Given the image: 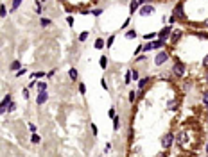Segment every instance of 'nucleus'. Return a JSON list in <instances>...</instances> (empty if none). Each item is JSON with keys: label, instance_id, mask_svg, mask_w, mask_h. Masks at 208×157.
<instances>
[{"label": "nucleus", "instance_id": "33", "mask_svg": "<svg viewBox=\"0 0 208 157\" xmlns=\"http://www.w3.org/2000/svg\"><path fill=\"white\" fill-rule=\"evenodd\" d=\"M131 82V72H127L126 73V84H129Z\"/></svg>", "mask_w": 208, "mask_h": 157}, {"label": "nucleus", "instance_id": "22", "mask_svg": "<svg viewBox=\"0 0 208 157\" xmlns=\"http://www.w3.org/2000/svg\"><path fill=\"white\" fill-rule=\"evenodd\" d=\"M142 50H144V52H149V50H152V43H145V45L142 46Z\"/></svg>", "mask_w": 208, "mask_h": 157}, {"label": "nucleus", "instance_id": "18", "mask_svg": "<svg viewBox=\"0 0 208 157\" xmlns=\"http://www.w3.org/2000/svg\"><path fill=\"white\" fill-rule=\"evenodd\" d=\"M136 97H138V93H136V91H129V102H131V104L136 100Z\"/></svg>", "mask_w": 208, "mask_h": 157}, {"label": "nucleus", "instance_id": "44", "mask_svg": "<svg viewBox=\"0 0 208 157\" xmlns=\"http://www.w3.org/2000/svg\"><path fill=\"white\" fill-rule=\"evenodd\" d=\"M136 2H138V4H144V2H145V0H136Z\"/></svg>", "mask_w": 208, "mask_h": 157}, {"label": "nucleus", "instance_id": "8", "mask_svg": "<svg viewBox=\"0 0 208 157\" xmlns=\"http://www.w3.org/2000/svg\"><path fill=\"white\" fill-rule=\"evenodd\" d=\"M181 36H183V32H181V30H172V32H171V43L179 41Z\"/></svg>", "mask_w": 208, "mask_h": 157}, {"label": "nucleus", "instance_id": "48", "mask_svg": "<svg viewBox=\"0 0 208 157\" xmlns=\"http://www.w3.org/2000/svg\"><path fill=\"white\" fill-rule=\"evenodd\" d=\"M59 2H65V0H59Z\"/></svg>", "mask_w": 208, "mask_h": 157}, {"label": "nucleus", "instance_id": "46", "mask_svg": "<svg viewBox=\"0 0 208 157\" xmlns=\"http://www.w3.org/2000/svg\"><path fill=\"white\" fill-rule=\"evenodd\" d=\"M205 25H206V27H208V20H206V23H205Z\"/></svg>", "mask_w": 208, "mask_h": 157}, {"label": "nucleus", "instance_id": "20", "mask_svg": "<svg viewBox=\"0 0 208 157\" xmlns=\"http://www.w3.org/2000/svg\"><path fill=\"white\" fill-rule=\"evenodd\" d=\"M165 41H162V39H158V41H152V48H160V46H163Z\"/></svg>", "mask_w": 208, "mask_h": 157}, {"label": "nucleus", "instance_id": "49", "mask_svg": "<svg viewBox=\"0 0 208 157\" xmlns=\"http://www.w3.org/2000/svg\"><path fill=\"white\" fill-rule=\"evenodd\" d=\"M43 2H47V0H43Z\"/></svg>", "mask_w": 208, "mask_h": 157}, {"label": "nucleus", "instance_id": "11", "mask_svg": "<svg viewBox=\"0 0 208 157\" xmlns=\"http://www.w3.org/2000/svg\"><path fill=\"white\" fill-rule=\"evenodd\" d=\"M68 75H70V79H72V80H77V77H79V73H77V70H76V68H70Z\"/></svg>", "mask_w": 208, "mask_h": 157}, {"label": "nucleus", "instance_id": "42", "mask_svg": "<svg viewBox=\"0 0 208 157\" xmlns=\"http://www.w3.org/2000/svg\"><path fill=\"white\" fill-rule=\"evenodd\" d=\"M23 73H25V70H18L16 72V77H20V75H23Z\"/></svg>", "mask_w": 208, "mask_h": 157}, {"label": "nucleus", "instance_id": "3", "mask_svg": "<svg viewBox=\"0 0 208 157\" xmlns=\"http://www.w3.org/2000/svg\"><path fill=\"white\" fill-rule=\"evenodd\" d=\"M167 59H169V54H167L165 50H162V52H160L158 54V56L156 57H154V64H158V66H162L163 63H165V61Z\"/></svg>", "mask_w": 208, "mask_h": 157}, {"label": "nucleus", "instance_id": "29", "mask_svg": "<svg viewBox=\"0 0 208 157\" xmlns=\"http://www.w3.org/2000/svg\"><path fill=\"white\" fill-rule=\"evenodd\" d=\"M15 109H16V104H15V102H11V104H9V107H7V111H9V113H13Z\"/></svg>", "mask_w": 208, "mask_h": 157}, {"label": "nucleus", "instance_id": "9", "mask_svg": "<svg viewBox=\"0 0 208 157\" xmlns=\"http://www.w3.org/2000/svg\"><path fill=\"white\" fill-rule=\"evenodd\" d=\"M152 13H154V7H152V5H144V7L140 9V15H142V16H145V15H152Z\"/></svg>", "mask_w": 208, "mask_h": 157}, {"label": "nucleus", "instance_id": "10", "mask_svg": "<svg viewBox=\"0 0 208 157\" xmlns=\"http://www.w3.org/2000/svg\"><path fill=\"white\" fill-rule=\"evenodd\" d=\"M151 82V77H144V79H140V82H138V89L140 91H144V87L147 86V84H149Z\"/></svg>", "mask_w": 208, "mask_h": 157}, {"label": "nucleus", "instance_id": "17", "mask_svg": "<svg viewBox=\"0 0 208 157\" xmlns=\"http://www.w3.org/2000/svg\"><path fill=\"white\" fill-rule=\"evenodd\" d=\"M99 63H100V68H106V66H108V57H106V56H102Z\"/></svg>", "mask_w": 208, "mask_h": 157}, {"label": "nucleus", "instance_id": "43", "mask_svg": "<svg viewBox=\"0 0 208 157\" xmlns=\"http://www.w3.org/2000/svg\"><path fill=\"white\" fill-rule=\"evenodd\" d=\"M156 157H167V155H165V152H163V154H158Z\"/></svg>", "mask_w": 208, "mask_h": 157}, {"label": "nucleus", "instance_id": "32", "mask_svg": "<svg viewBox=\"0 0 208 157\" xmlns=\"http://www.w3.org/2000/svg\"><path fill=\"white\" fill-rule=\"evenodd\" d=\"M154 36H158V34H154V32H151V34H145L144 38H145V41H147V39H152Z\"/></svg>", "mask_w": 208, "mask_h": 157}, {"label": "nucleus", "instance_id": "16", "mask_svg": "<svg viewBox=\"0 0 208 157\" xmlns=\"http://www.w3.org/2000/svg\"><path fill=\"white\" fill-rule=\"evenodd\" d=\"M126 38H127V39H135V38H136V32H135V30H127V32H126Z\"/></svg>", "mask_w": 208, "mask_h": 157}, {"label": "nucleus", "instance_id": "38", "mask_svg": "<svg viewBox=\"0 0 208 157\" xmlns=\"http://www.w3.org/2000/svg\"><path fill=\"white\" fill-rule=\"evenodd\" d=\"M29 129H31V132H36V125H32V123H29Z\"/></svg>", "mask_w": 208, "mask_h": 157}, {"label": "nucleus", "instance_id": "12", "mask_svg": "<svg viewBox=\"0 0 208 157\" xmlns=\"http://www.w3.org/2000/svg\"><path fill=\"white\" fill-rule=\"evenodd\" d=\"M93 46H95V48H102V46H104V39L102 38H97L95 43H93Z\"/></svg>", "mask_w": 208, "mask_h": 157}, {"label": "nucleus", "instance_id": "28", "mask_svg": "<svg viewBox=\"0 0 208 157\" xmlns=\"http://www.w3.org/2000/svg\"><path fill=\"white\" fill-rule=\"evenodd\" d=\"M45 75H47V73H43V72H34V73H32V77L38 79V77H45Z\"/></svg>", "mask_w": 208, "mask_h": 157}, {"label": "nucleus", "instance_id": "36", "mask_svg": "<svg viewBox=\"0 0 208 157\" xmlns=\"http://www.w3.org/2000/svg\"><path fill=\"white\" fill-rule=\"evenodd\" d=\"M203 66L208 68V56H205V59H203Z\"/></svg>", "mask_w": 208, "mask_h": 157}, {"label": "nucleus", "instance_id": "13", "mask_svg": "<svg viewBox=\"0 0 208 157\" xmlns=\"http://www.w3.org/2000/svg\"><path fill=\"white\" fill-rule=\"evenodd\" d=\"M138 5H140V4L136 2V0H133V2L129 4V13H135V11L138 9Z\"/></svg>", "mask_w": 208, "mask_h": 157}, {"label": "nucleus", "instance_id": "19", "mask_svg": "<svg viewBox=\"0 0 208 157\" xmlns=\"http://www.w3.org/2000/svg\"><path fill=\"white\" fill-rule=\"evenodd\" d=\"M88 36H90V34H88V30H83L81 34H79V41H84V39L88 38Z\"/></svg>", "mask_w": 208, "mask_h": 157}, {"label": "nucleus", "instance_id": "4", "mask_svg": "<svg viewBox=\"0 0 208 157\" xmlns=\"http://www.w3.org/2000/svg\"><path fill=\"white\" fill-rule=\"evenodd\" d=\"M172 141H174V134H171V132L165 134L163 138H162V146H163V148H169V146L172 145Z\"/></svg>", "mask_w": 208, "mask_h": 157}, {"label": "nucleus", "instance_id": "41", "mask_svg": "<svg viewBox=\"0 0 208 157\" xmlns=\"http://www.w3.org/2000/svg\"><path fill=\"white\" fill-rule=\"evenodd\" d=\"M100 13H102V9H95V11H93V15H95V16H99Z\"/></svg>", "mask_w": 208, "mask_h": 157}, {"label": "nucleus", "instance_id": "21", "mask_svg": "<svg viewBox=\"0 0 208 157\" xmlns=\"http://www.w3.org/2000/svg\"><path fill=\"white\" fill-rule=\"evenodd\" d=\"M39 23H41V27H49L50 25V20L49 18H41V20H39Z\"/></svg>", "mask_w": 208, "mask_h": 157}, {"label": "nucleus", "instance_id": "7", "mask_svg": "<svg viewBox=\"0 0 208 157\" xmlns=\"http://www.w3.org/2000/svg\"><path fill=\"white\" fill-rule=\"evenodd\" d=\"M171 32H172V29H171V27H165L163 30H160V32H158V38L162 39V41H165V39L169 38V34H171Z\"/></svg>", "mask_w": 208, "mask_h": 157}, {"label": "nucleus", "instance_id": "31", "mask_svg": "<svg viewBox=\"0 0 208 157\" xmlns=\"http://www.w3.org/2000/svg\"><path fill=\"white\" fill-rule=\"evenodd\" d=\"M176 107H178V102H176V100L169 102V109H176Z\"/></svg>", "mask_w": 208, "mask_h": 157}, {"label": "nucleus", "instance_id": "30", "mask_svg": "<svg viewBox=\"0 0 208 157\" xmlns=\"http://www.w3.org/2000/svg\"><path fill=\"white\" fill-rule=\"evenodd\" d=\"M131 79H133V80L138 79V70H133V72H131Z\"/></svg>", "mask_w": 208, "mask_h": 157}, {"label": "nucleus", "instance_id": "24", "mask_svg": "<svg viewBox=\"0 0 208 157\" xmlns=\"http://www.w3.org/2000/svg\"><path fill=\"white\" fill-rule=\"evenodd\" d=\"M20 4H22V0H13V9H18Z\"/></svg>", "mask_w": 208, "mask_h": 157}, {"label": "nucleus", "instance_id": "14", "mask_svg": "<svg viewBox=\"0 0 208 157\" xmlns=\"http://www.w3.org/2000/svg\"><path fill=\"white\" fill-rule=\"evenodd\" d=\"M20 66H22V63H20V61H13V63H11V70L18 72V70H20Z\"/></svg>", "mask_w": 208, "mask_h": 157}, {"label": "nucleus", "instance_id": "6", "mask_svg": "<svg viewBox=\"0 0 208 157\" xmlns=\"http://www.w3.org/2000/svg\"><path fill=\"white\" fill-rule=\"evenodd\" d=\"M47 98H49V95H47V91H39V93H38V97H36V104H38V105L45 104V102H47Z\"/></svg>", "mask_w": 208, "mask_h": 157}, {"label": "nucleus", "instance_id": "34", "mask_svg": "<svg viewBox=\"0 0 208 157\" xmlns=\"http://www.w3.org/2000/svg\"><path fill=\"white\" fill-rule=\"evenodd\" d=\"M79 93H86V86L84 84H79Z\"/></svg>", "mask_w": 208, "mask_h": 157}, {"label": "nucleus", "instance_id": "27", "mask_svg": "<svg viewBox=\"0 0 208 157\" xmlns=\"http://www.w3.org/2000/svg\"><path fill=\"white\" fill-rule=\"evenodd\" d=\"M5 15H7V9H5V7H4V5H0V16H2V18H4Z\"/></svg>", "mask_w": 208, "mask_h": 157}, {"label": "nucleus", "instance_id": "26", "mask_svg": "<svg viewBox=\"0 0 208 157\" xmlns=\"http://www.w3.org/2000/svg\"><path fill=\"white\" fill-rule=\"evenodd\" d=\"M38 89H39V91H47V84H45V82H39V84H38Z\"/></svg>", "mask_w": 208, "mask_h": 157}, {"label": "nucleus", "instance_id": "39", "mask_svg": "<svg viewBox=\"0 0 208 157\" xmlns=\"http://www.w3.org/2000/svg\"><path fill=\"white\" fill-rule=\"evenodd\" d=\"M66 22H68V25H74V18H72V16H68V18H66Z\"/></svg>", "mask_w": 208, "mask_h": 157}, {"label": "nucleus", "instance_id": "25", "mask_svg": "<svg viewBox=\"0 0 208 157\" xmlns=\"http://www.w3.org/2000/svg\"><path fill=\"white\" fill-rule=\"evenodd\" d=\"M113 41H115V36H110V38H108V43H106V46L110 48V46L113 45Z\"/></svg>", "mask_w": 208, "mask_h": 157}, {"label": "nucleus", "instance_id": "35", "mask_svg": "<svg viewBox=\"0 0 208 157\" xmlns=\"http://www.w3.org/2000/svg\"><path fill=\"white\" fill-rule=\"evenodd\" d=\"M108 114H110V118H115V109H113V107H111V109H110V113H108Z\"/></svg>", "mask_w": 208, "mask_h": 157}, {"label": "nucleus", "instance_id": "1", "mask_svg": "<svg viewBox=\"0 0 208 157\" xmlns=\"http://www.w3.org/2000/svg\"><path fill=\"white\" fill-rule=\"evenodd\" d=\"M172 73L176 75V77H183V75H185V64H183V63H174Z\"/></svg>", "mask_w": 208, "mask_h": 157}, {"label": "nucleus", "instance_id": "23", "mask_svg": "<svg viewBox=\"0 0 208 157\" xmlns=\"http://www.w3.org/2000/svg\"><path fill=\"white\" fill-rule=\"evenodd\" d=\"M31 141H32V143H39V136L32 132V136H31Z\"/></svg>", "mask_w": 208, "mask_h": 157}, {"label": "nucleus", "instance_id": "15", "mask_svg": "<svg viewBox=\"0 0 208 157\" xmlns=\"http://www.w3.org/2000/svg\"><path fill=\"white\" fill-rule=\"evenodd\" d=\"M118 127H120V118H118V116H115V118H113V129L118 131Z\"/></svg>", "mask_w": 208, "mask_h": 157}, {"label": "nucleus", "instance_id": "2", "mask_svg": "<svg viewBox=\"0 0 208 157\" xmlns=\"http://www.w3.org/2000/svg\"><path fill=\"white\" fill-rule=\"evenodd\" d=\"M172 16L176 18V20H185V13H183V4H178L176 7H174V13H172Z\"/></svg>", "mask_w": 208, "mask_h": 157}, {"label": "nucleus", "instance_id": "5", "mask_svg": "<svg viewBox=\"0 0 208 157\" xmlns=\"http://www.w3.org/2000/svg\"><path fill=\"white\" fill-rule=\"evenodd\" d=\"M9 104H11V95H5V97H4V100L0 102V114L7 111V107H9Z\"/></svg>", "mask_w": 208, "mask_h": 157}, {"label": "nucleus", "instance_id": "45", "mask_svg": "<svg viewBox=\"0 0 208 157\" xmlns=\"http://www.w3.org/2000/svg\"><path fill=\"white\" fill-rule=\"evenodd\" d=\"M206 152H208V143H206Z\"/></svg>", "mask_w": 208, "mask_h": 157}, {"label": "nucleus", "instance_id": "47", "mask_svg": "<svg viewBox=\"0 0 208 157\" xmlns=\"http://www.w3.org/2000/svg\"><path fill=\"white\" fill-rule=\"evenodd\" d=\"M206 109H208V102H206Z\"/></svg>", "mask_w": 208, "mask_h": 157}, {"label": "nucleus", "instance_id": "40", "mask_svg": "<svg viewBox=\"0 0 208 157\" xmlns=\"http://www.w3.org/2000/svg\"><path fill=\"white\" fill-rule=\"evenodd\" d=\"M23 97H25V98H29V89H27V87L23 89Z\"/></svg>", "mask_w": 208, "mask_h": 157}, {"label": "nucleus", "instance_id": "37", "mask_svg": "<svg viewBox=\"0 0 208 157\" xmlns=\"http://www.w3.org/2000/svg\"><path fill=\"white\" fill-rule=\"evenodd\" d=\"M100 86H102V87H104V89H108V84H106V80H104V79H102V80H100Z\"/></svg>", "mask_w": 208, "mask_h": 157}]
</instances>
